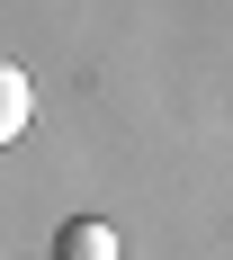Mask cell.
<instances>
[{
	"label": "cell",
	"instance_id": "cell-1",
	"mask_svg": "<svg viewBox=\"0 0 233 260\" xmlns=\"http://www.w3.org/2000/svg\"><path fill=\"white\" fill-rule=\"evenodd\" d=\"M54 260H126V251H117V224L108 215H72L54 234Z\"/></svg>",
	"mask_w": 233,
	"mask_h": 260
},
{
	"label": "cell",
	"instance_id": "cell-2",
	"mask_svg": "<svg viewBox=\"0 0 233 260\" xmlns=\"http://www.w3.org/2000/svg\"><path fill=\"white\" fill-rule=\"evenodd\" d=\"M27 135V72L0 54V144H18Z\"/></svg>",
	"mask_w": 233,
	"mask_h": 260
}]
</instances>
